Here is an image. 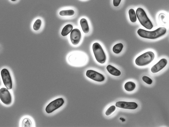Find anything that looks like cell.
<instances>
[{
    "label": "cell",
    "instance_id": "7",
    "mask_svg": "<svg viewBox=\"0 0 169 127\" xmlns=\"http://www.w3.org/2000/svg\"><path fill=\"white\" fill-rule=\"evenodd\" d=\"M1 74L2 81L5 86L8 90L12 88V81L9 71L4 68L2 70Z\"/></svg>",
    "mask_w": 169,
    "mask_h": 127
},
{
    "label": "cell",
    "instance_id": "18",
    "mask_svg": "<svg viewBox=\"0 0 169 127\" xmlns=\"http://www.w3.org/2000/svg\"><path fill=\"white\" fill-rule=\"evenodd\" d=\"M129 19L132 23H135L137 20V18L135 10L134 9H131L128 11Z\"/></svg>",
    "mask_w": 169,
    "mask_h": 127
},
{
    "label": "cell",
    "instance_id": "15",
    "mask_svg": "<svg viewBox=\"0 0 169 127\" xmlns=\"http://www.w3.org/2000/svg\"><path fill=\"white\" fill-rule=\"evenodd\" d=\"M73 29L72 25L71 24H67L63 28L61 34L63 37H65L70 33Z\"/></svg>",
    "mask_w": 169,
    "mask_h": 127
},
{
    "label": "cell",
    "instance_id": "10",
    "mask_svg": "<svg viewBox=\"0 0 169 127\" xmlns=\"http://www.w3.org/2000/svg\"><path fill=\"white\" fill-rule=\"evenodd\" d=\"M70 37L72 43L74 45H77L81 40V32L78 29H74L71 32Z\"/></svg>",
    "mask_w": 169,
    "mask_h": 127
},
{
    "label": "cell",
    "instance_id": "2",
    "mask_svg": "<svg viewBox=\"0 0 169 127\" xmlns=\"http://www.w3.org/2000/svg\"><path fill=\"white\" fill-rule=\"evenodd\" d=\"M136 15L140 23L147 29L151 30L153 27L152 22L149 19L144 10L138 8L136 10Z\"/></svg>",
    "mask_w": 169,
    "mask_h": 127
},
{
    "label": "cell",
    "instance_id": "22",
    "mask_svg": "<svg viewBox=\"0 0 169 127\" xmlns=\"http://www.w3.org/2000/svg\"><path fill=\"white\" fill-rule=\"evenodd\" d=\"M116 110V106L112 105L108 109L106 112L105 114L107 116H109L112 114Z\"/></svg>",
    "mask_w": 169,
    "mask_h": 127
},
{
    "label": "cell",
    "instance_id": "5",
    "mask_svg": "<svg viewBox=\"0 0 169 127\" xmlns=\"http://www.w3.org/2000/svg\"><path fill=\"white\" fill-rule=\"evenodd\" d=\"M86 57L84 54L80 53H71L68 57L69 62L75 65H81L86 62Z\"/></svg>",
    "mask_w": 169,
    "mask_h": 127
},
{
    "label": "cell",
    "instance_id": "23",
    "mask_svg": "<svg viewBox=\"0 0 169 127\" xmlns=\"http://www.w3.org/2000/svg\"><path fill=\"white\" fill-rule=\"evenodd\" d=\"M142 79L144 82L148 85L152 84L153 83L152 80L147 76H143L142 77Z\"/></svg>",
    "mask_w": 169,
    "mask_h": 127
},
{
    "label": "cell",
    "instance_id": "6",
    "mask_svg": "<svg viewBox=\"0 0 169 127\" xmlns=\"http://www.w3.org/2000/svg\"><path fill=\"white\" fill-rule=\"evenodd\" d=\"M65 102L63 98H59L50 102L45 108L46 113L49 114L61 107Z\"/></svg>",
    "mask_w": 169,
    "mask_h": 127
},
{
    "label": "cell",
    "instance_id": "21",
    "mask_svg": "<svg viewBox=\"0 0 169 127\" xmlns=\"http://www.w3.org/2000/svg\"><path fill=\"white\" fill-rule=\"evenodd\" d=\"M42 25V21L40 19H38L35 21L33 25V29L34 30L38 31L40 29Z\"/></svg>",
    "mask_w": 169,
    "mask_h": 127
},
{
    "label": "cell",
    "instance_id": "14",
    "mask_svg": "<svg viewBox=\"0 0 169 127\" xmlns=\"http://www.w3.org/2000/svg\"><path fill=\"white\" fill-rule=\"evenodd\" d=\"M80 23L83 32L85 34L88 33L90 31V28L87 20L82 19L80 20Z\"/></svg>",
    "mask_w": 169,
    "mask_h": 127
},
{
    "label": "cell",
    "instance_id": "12",
    "mask_svg": "<svg viewBox=\"0 0 169 127\" xmlns=\"http://www.w3.org/2000/svg\"><path fill=\"white\" fill-rule=\"evenodd\" d=\"M167 63V59H162L152 67L151 71L153 73L155 74L159 72L166 66Z\"/></svg>",
    "mask_w": 169,
    "mask_h": 127
},
{
    "label": "cell",
    "instance_id": "20",
    "mask_svg": "<svg viewBox=\"0 0 169 127\" xmlns=\"http://www.w3.org/2000/svg\"><path fill=\"white\" fill-rule=\"evenodd\" d=\"M22 127H32V123L31 120L26 118L23 119L22 122Z\"/></svg>",
    "mask_w": 169,
    "mask_h": 127
},
{
    "label": "cell",
    "instance_id": "1",
    "mask_svg": "<svg viewBox=\"0 0 169 127\" xmlns=\"http://www.w3.org/2000/svg\"><path fill=\"white\" fill-rule=\"evenodd\" d=\"M167 29L161 27L155 30L149 31L139 29L138 31V35L142 38L154 39L159 38L166 33Z\"/></svg>",
    "mask_w": 169,
    "mask_h": 127
},
{
    "label": "cell",
    "instance_id": "13",
    "mask_svg": "<svg viewBox=\"0 0 169 127\" xmlns=\"http://www.w3.org/2000/svg\"><path fill=\"white\" fill-rule=\"evenodd\" d=\"M107 69L110 74L116 77H119L121 74L120 70L111 65L107 66Z\"/></svg>",
    "mask_w": 169,
    "mask_h": 127
},
{
    "label": "cell",
    "instance_id": "17",
    "mask_svg": "<svg viewBox=\"0 0 169 127\" xmlns=\"http://www.w3.org/2000/svg\"><path fill=\"white\" fill-rule=\"evenodd\" d=\"M136 87V85L134 82L129 81L125 83L124 85V88L127 91L131 92L135 89Z\"/></svg>",
    "mask_w": 169,
    "mask_h": 127
},
{
    "label": "cell",
    "instance_id": "4",
    "mask_svg": "<svg viewBox=\"0 0 169 127\" xmlns=\"http://www.w3.org/2000/svg\"><path fill=\"white\" fill-rule=\"evenodd\" d=\"M92 50L95 59L101 64L105 63L106 56L102 47L98 43H95L92 46Z\"/></svg>",
    "mask_w": 169,
    "mask_h": 127
},
{
    "label": "cell",
    "instance_id": "24",
    "mask_svg": "<svg viewBox=\"0 0 169 127\" xmlns=\"http://www.w3.org/2000/svg\"><path fill=\"white\" fill-rule=\"evenodd\" d=\"M166 15L165 14L163 13H161L159 14V20L160 22L161 23H164L165 21L164 20L165 19Z\"/></svg>",
    "mask_w": 169,
    "mask_h": 127
},
{
    "label": "cell",
    "instance_id": "9",
    "mask_svg": "<svg viewBox=\"0 0 169 127\" xmlns=\"http://www.w3.org/2000/svg\"><path fill=\"white\" fill-rule=\"evenodd\" d=\"M86 74L87 77L97 82H102L105 80V77L103 74L92 70H88Z\"/></svg>",
    "mask_w": 169,
    "mask_h": 127
},
{
    "label": "cell",
    "instance_id": "26",
    "mask_svg": "<svg viewBox=\"0 0 169 127\" xmlns=\"http://www.w3.org/2000/svg\"><path fill=\"white\" fill-rule=\"evenodd\" d=\"M11 1L12 2H15L16 1V0H11Z\"/></svg>",
    "mask_w": 169,
    "mask_h": 127
},
{
    "label": "cell",
    "instance_id": "25",
    "mask_svg": "<svg viewBox=\"0 0 169 127\" xmlns=\"http://www.w3.org/2000/svg\"><path fill=\"white\" fill-rule=\"evenodd\" d=\"M121 0H113V5L115 7L119 6Z\"/></svg>",
    "mask_w": 169,
    "mask_h": 127
},
{
    "label": "cell",
    "instance_id": "3",
    "mask_svg": "<svg viewBox=\"0 0 169 127\" xmlns=\"http://www.w3.org/2000/svg\"><path fill=\"white\" fill-rule=\"evenodd\" d=\"M155 55L151 51L147 52L136 58L135 62L137 66L143 67L150 63L154 59Z\"/></svg>",
    "mask_w": 169,
    "mask_h": 127
},
{
    "label": "cell",
    "instance_id": "16",
    "mask_svg": "<svg viewBox=\"0 0 169 127\" xmlns=\"http://www.w3.org/2000/svg\"><path fill=\"white\" fill-rule=\"evenodd\" d=\"M75 13V11L73 9L63 10L61 11L59 15L61 16H74Z\"/></svg>",
    "mask_w": 169,
    "mask_h": 127
},
{
    "label": "cell",
    "instance_id": "11",
    "mask_svg": "<svg viewBox=\"0 0 169 127\" xmlns=\"http://www.w3.org/2000/svg\"><path fill=\"white\" fill-rule=\"evenodd\" d=\"M117 107L128 110H135L138 107L137 103L134 102H127L125 101H118L116 104Z\"/></svg>",
    "mask_w": 169,
    "mask_h": 127
},
{
    "label": "cell",
    "instance_id": "8",
    "mask_svg": "<svg viewBox=\"0 0 169 127\" xmlns=\"http://www.w3.org/2000/svg\"><path fill=\"white\" fill-rule=\"evenodd\" d=\"M0 99L5 105H9L11 104L12 96L8 89L2 88L0 89Z\"/></svg>",
    "mask_w": 169,
    "mask_h": 127
},
{
    "label": "cell",
    "instance_id": "19",
    "mask_svg": "<svg viewBox=\"0 0 169 127\" xmlns=\"http://www.w3.org/2000/svg\"><path fill=\"white\" fill-rule=\"evenodd\" d=\"M124 48V45L121 43H118L115 45L113 48V52L116 54H119L121 52Z\"/></svg>",
    "mask_w": 169,
    "mask_h": 127
}]
</instances>
